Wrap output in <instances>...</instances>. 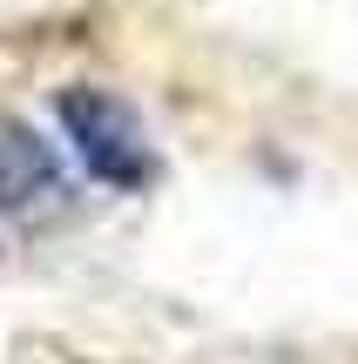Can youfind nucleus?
Returning <instances> with one entry per match:
<instances>
[{
  "label": "nucleus",
  "instance_id": "2",
  "mask_svg": "<svg viewBox=\"0 0 358 364\" xmlns=\"http://www.w3.org/2000/svg\"><path fill=\"white\" fill-rule=\"evenodd\" d=\"M61 189V169H54V149L41 142L27 122L0 115V209H34L41 196Z\"/></svg>",
  "mask_w": 358,
  "mask_h": 364
},
{
  "label": "nucleus",
  "instance_id": "1",
  "mask_svg": "<svg viewBox=\"0 0 358 364\" xmlns=\"http://www.w3.org/2000/svg\"><path fill=\"white\" fill-rule=\"evenodd\" d=\"M61 122H68V142H75L81 169L108 189H142L156 176V149H149V129L135 122L129 102L102 88H68L61 95Z\"/></svg>",
  "mask_w": 358,
  "mask_h": 364
}]
</instances>
